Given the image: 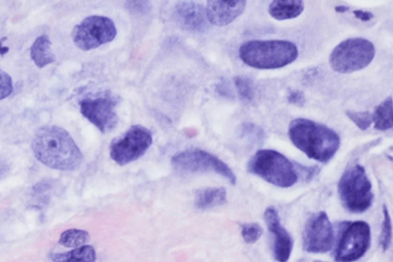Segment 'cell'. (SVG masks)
Here are the masks:
<instances>
[{"mask_svg": "<svg viewBox=\"0 0 393 262\" xmlns=\"http://www.w3.org/2000/svg\"><path fill=\"white\" fill-rule=\"evenodd\" d=\"M32 148L35 158L50 168L74 171L82 164L80 148L70 134L59 126L40 129L33 138Z\"/></svg>", "mask_w": 393, "mask_h": 262, "instance_id": "6da1fadb", "label": "cell"}, {"mask_svg": "<svg viewBox=\"0 0 393 262\" xmlns=\"http://www.w3.org/2000/svg\"><path fill=\"white\" fill-rule=\"evenodd\" d=\"M292 143L307 157L327 164L339 150L340 137L328 126L307 119H296L289 126Z\"/></svg>", "mask_w": 393, "mask_h": 262, "instance_id": "7a4b0ae2", "label": "cell"}, {"mask_svg": "<svg viewBox=\"0 0 393 262\" xmlns=\"http://www.w3.org/2000/svg\"><path fill=\"white\" fill-rule=\"evenodd\" d=\"M240 58L247 66L258 69H277L298 58L297 46L287 40H249L239 49Z\"/></svg>", "mask_w": 393, "mask_h": 262, "instance_id": "3957f363", "label": "cell"}, {"mask_svg": "<svg viewBox=\"0 0 393 262\" xmlns=\"http://www.w3.org/2000/svg\"><path fill=\"white\" fill-rule=\"evenodd\" d=\"M247 171L283 189L294 186L299 178L295 164L271 150L257 151L248 162Z\"/></svg>", "mask_w": 393, "mask_h": 262, "instance_id": "277c9868", "label": "cell"}, {"mask_svg": "<svg viewBox=\"0 0 393 262\" xmlns=\"http://www.w3.org/2000/svg\"><path fill=\"white\" fill-rule=\"evenodd\" d=\"M338 193L342 205L349 212L360 214L373 204V186L365 168L360 165L346 170L338 183Z\"/></svg>", "mask_w": 393, "mask_h": 262, "instance_id": "5b68a950", "label": "cell"}, {"mask_svg": "<svg viewBox=\"0 0 393 262\" xmlns=\"http://www.w3.org/2000/svg\"><path fill=\"white\" fill-rule=\"evenodd\" d=\"M375 55L373 42L363 38H350L334 48L330 56V64L337 73H352L367 67Z\"/></svg>", "mask_w": 393, "mask_h": 262, "instance_id": "8992f818", "label": "cell"}, {"mask_svg": "<svg viewBox=\"0 0 393 262\" xmlns=\"http://www.w3.org/2000/svg\"><path fill=\"white\" fill-rule=\"evenodd\" d=\"M174 168L183 173L214 172L235 186L237 176L233 170L216 155L200 148H190L174 155L171 160Z\"/></svg>", "mask_w": 393, "mask_h": 262, "instance_id": "52a82bcc", "label": "cell"}, {"mask_svg": "<svg viewBox=\"0 0 393 262\" xmlns=\"http://www.w3.org/2000/svg\"><path fill=\"white\" fill-rule=\"evenodd\" d=\"M152 144L151 131L141 125H135L112 141L110 157L119 166H126L144 157Z\"/></svg>", "mask_w": 393, "mask_h": 262, "instance_id": "ba28073f", "label": "cell"}, {"mask_svg": "<svg viewBox=\"0 0 393 262\" xmlns=\"http://www.w3.org/2000/svg\"><path fill=\"white\" fill-rule=\"evenodd\" d=\"M117 34V27L111 19L90 16L74 28L72 39L76 47L90 51L112 42Z\"/></svg>", "mask_w": 393, "mask_h": 262, "instance_id": "9c48e42d", "label": "cell"}, {"mask_svg": "<svg viewBox=\"0 0 393 262\" xmlns=\"http://www.w3.org/2000/svg\"><path fill=\"white\" fill-rule=\"evenodd\" d=\"M371 241L370 226L366 222L348 223L340 239L335 260L353 262L360 259L368 251Z\"/></svg>", "mask_w": 393, "mask_h": 262, "instance_id": "30bf717a", "label": "cell"}, {"mask_svg": "<svg viewBox=\"0 0 393 262\" xmlns=\"http://www.w3.org/2000/svg\"><path fill=\"white\" fill-rule=\"evenodd\" d=\"M117 103V98L109 94L87 98L80 103L81 112L85 119L105 134L115 129L118 123Z\"/></svg>", "mask_w": 393, "mask_h": 262, "instance_id": "8fae6325", "label": "cell"}, {"mask_svg": "<svg viewBox=\"0 0 393 262\" xmlns=\"http://www.w3.org/2000/svg\"><path fill=\"white\" fill-rule=\"evenodd\" d=\"M303 249L309 253L330 252L334 242L332 223L325 211L313 214L307 222L303 235Z\"/></svg>", "mask_w": 393, "mask_h": 262, "instance_id": "7c38bea8", "label": "cell"}, {"mask_svg": "<svg viewBox=\"0 0 393 262\" xmlns=\"http://www.w3.org/2000/svg\"><path fill=\"white\" fill-rule=\"evenodd\" d=\"M264 219L269 232L273 236V250L275 259L278 262H287L290 258L294 240L281 221L277 210L269 207L264 212Z\"/></svg>", "mask_w": 393, "mask_h": 262, "instance_id": "4fadbf2b", "label": "cell"}, {"mask_svg": "<svg viewBox=\"0 0 393 262\" xmlns=\"http://www.w3.org/2000/svg\"><path fill=\"white\" fill-rule=\"evenodd\" d=\"M174 17L181 27L194 33H204L209 28L206 9L194 2H182L176 6Z\"/></svg>", "mask_w": 393, "mask_h": 262, "instance_id": "5bb4252c", "label": "cell"}, {"mask_svg": "<svg viewBox=\"0 0 393 262\" xmlns=\"http://www.w3.org/2000/svg\"><path fill=\"white\" fill-rule=\"evenodd\" d=\"M247 2L244 0L238 1H220L210 0L207 2L206 14L207 19L213 25L225 26L242 15L246 10Z\"/></svg>", "mask_w": 393, "mask_h": 262, "instance_id": "9a60e30c", "label": "cell"}, {"mask_svg": "<svg viewBox=\"0 0 393 262\" xmlns=\"http://www.w3.org/2000/svg\"><path fill=\"white\" fill-rule=\"evenodd\" d=\"M305 9L301 0H276L269 6V15L276 20L297 18Z\"/></svg>", "mask_w": 393, "mask_h": 262, "instance_id": "2e32d148", "label": "cell"}, {"mask_svg": "<svg viewBox=\"0 0 393 262\" xmlns=\"http://www.w3.org/2000/svg\"><path fill=\"white\" fill-rule=\"evenodd\" d=\"M227 193L223 187H209L196 191L194 204L198 209L206 210L226 203Z\"/></svg>", "mask_w": 393, "mask_h": 262, "instance_id": "e0dca14e", "label": "cell"}, {"mask_svg": "<svg viewBox=\"0 0 393 262\" xmlns=\"http://www.w3.org/2000/svg\"><path fill=\"white\" fill-rule=\"evenodd\" d=\"M31 59L35 66L42 69L56 61L52 42L48 35H42L33 42L31 48Z\"/></svg>", "mask_w": 393, "mask_h": 262, "instance_id": "ac0fdd59", "label": "cell"}, {"mask_svg": "<svg viewBox=\"0 0 393 262\" xmlns=\"http://www.w3.org/2000/svg\"><path fill=\"white\" fill-rule=\"evenodd\" d=\"M56 262H96L97 252L92 245H83L66 253L53 254Z\"/></svg>", "mask_w": 393, "mask_h": 262, "instance_id": "d6986e66", "label": "cell"}, {"mask_svg": "<svg viewBox=\"0 0 393 262\" xmlns=\"http://www.w3.org/2000/svg\"><path fill=\"white\" fill-rule=\"evenodd\" d=\"M373 117L375 129L380 131H387L392 128L393 112L392 98L389 97L376 108Z\"/></svg>", "mask_w": 393, "mask_h": 262, "instance_id": "ffe728a7", "label": "cell"}, {"mask_svg": "<svg viewBox=\"0 0 393 262\" xmlns=\"http://www.w3.org/2000/svg\"><path fill=\"white\" fill-rule=\"evenodd\" d=\"M90 238L88 232L72 229L63 232L61 234L59 243L67 247H78L85 245Z\"/></svg>", "mask_w": 393, "mask_h": 262, "instance_id": "44dd1931", "label": "cell"}, {"mask_svg": "<svg viewBox=\"0 0 393 262\" xmlns=\"http://www.w3.org/2000/svg\"><path fill=\"white\" fill-rule=\"evenodd\" d=\"M234 83L240 96L247 103L253 102L255 96L253 81L245 76H235Z\"/></svg>", "mask_w": 393, "mask_h": 262, "instance_id": "7402d4cb", "label": "cell"}, {"mask_svg": "<svg viewBox=\"0 0 393 262\" xmlns=\"http://www.w3.org/2000/svg\"><path fill=\"white\" fill-rule=\"evenodd\" d=\"M346 115L358 128L362 131L367 130L371 124H373V117L371 112H356L352 110H346Z\"/></svg>", "mask_w": 393, "mask_h": 262, "instance_id": "603a6c76", "label": "cell"}, {"mask_svg": "<svg viewBox=\"0 0 393 262\" xmlns=\"http://www.w3.org/2000/svg\"><path fill=\"white\" fill-rule=\"evenodd\" d=\"M262 233L263 229L259 224L246 223L242 225V236L247 244L256 243Z\"/></svg>", "mask_w": 393, "mask_h": 262, "instance_id": "cb8c5ba5", "label": "cell"}, {"mask_svg": "<svg viewBox=\"0 0 393 262\" xmlns=\"http://www.w3.org/2000/svg\"><path fill=\"white\" fill-rule=\"evenodd\" d=\"M383 222L381 236V245L384 251L389 249L392 238V223L388 209L383 205Z\"/></svg>", "mask_w": 393, "mask_h": 262, "instance_id": "d4e9b609", "label": "cell"}, {"mask_svg": "<svg viewBox=\"0 0 393 262\" xmlns=\"http://www.w3.org/2000/svg\"><path fill=\"white\" fill-rule=\"evenodd\" d=\"M242 137H247L250 141H256V143H260L265 137L260 127L251 123H246L242 125Z\"/></svg>", "mask_w": 393, "mask_h": 262, "instance_id": "484cf974", "label": "cell"}, {"mask_svg": "<svg viewBox=\"0 0 393 262\" xmlns=\"http://www.w3.org/2000/svg\"><path fill=\"white\" fill-rule=\"evenodd\" d=\"M13 85L9 74L0 69V101L8 97L12 93Z\"/></svg>", "mask_w": 393, "mask_h": 262, "instance_id": "4316f807", "label": "cell"}, {"mask_svg": "<svg viewBox=\"0 0 393 262\" xmlns=\"http://www.w3.org/2000/svg\"><path fill=\"white\" fill-rule=\"evenodd\" d=\"M295 166L299 174V176L303 175L306 181H310L314 178L319 172V168L317 166H304L301 164L295 162Z\"/></svg>", "mask_w": 393, "mask_h": 262, "instance_id": "83f0119b", "label": "cell"}, {"mask_svg": "<svg viewBox=\"0 0 393 262\" xmlns=\"http://www.w3.org/2000/svg\"><path fill=\"white\" fill-rule=\"evenodd\" d=\"M287 101L290 104L297 107H303L306 104V96L302 91L292 90L287 96Z\"/></svg>", "mask_w": 393, "mask_h": 262, "instance_id": "f1b7e54d", "label": "cell"}, {"mask_svg": "<svg viewBox=\"0 0 393 262\" xmlns=\"http://www.w3.org/2000/svg\"><path fill=\"white\" fill-rule=\"evenodd\" d=\"M126 7L128 10L137 13H146L149 11L150 6L147 2L144 1H133L127 2Z\"/></svg>", "mask_w": 393, "mask_h": 262, "instance_id": "f546056e", "label": "cell"}, {"mask_svg": "<svg viewBox=\"0 0 393 262\" xmlns=\"http://www.w3.org/2000/svg\"><path fill=\"white\" fill-rule=\"evenodd\" d=\"M217 90L219 94L224 97L233 98L234 96L231 88L226 81L219 84Z\"/></svg>", "mask_w": 393, "mask_h": 262, "instance_id": "4dcf8cb0", "label": "cell"}, {"mask_svg": "<svg viewBox=\"0 0 393 262\" xmlns=\"http://www.w3.org/2000/svg\"><path fill=\"white\" fill-rule=\"evenodd\" d=\"M353 14L356 18L360 19L362 22H368V21H370L375 17L374 13L360 10H354Z\"/></svg>", "mask_w": 393, "mask_h": 262, "instance_id": "1f68e13d", "label": "cell"}, {"mask_svg": "<svg viewBox=\"0 0 393 262\" xmlns=\"http://www.w3.org/2000/svg\"><path fill=\"white\" fill-rule=\"evenodd\" d=\"M8 171V166H7L3 161L0 159V180H2Z\"/></svg>", "mask_w": 393, "mask_h": 262, "instance_id": "d6a6232c", "label": "cell"}, {"mask_svg": "<svg viewBox=\"0 0 393 262\" xmlns=\"http://www.w3.org/2000/svg\"><path fill=\"white\" fill-rule=\"evenodd\" d=\"M6 39H7L6 37H3L1 40H0V55H1L6 54L9 51L8 47L3 46V42Z\"/></svg>", "mask_w": 393, "mask_h": 262, "instance_id": "836d02e7", "label": "cell"}, {"mask_svg": "<svg viewBox=\"0 0 393 262\" xmlns=\"http://www.w3.org/2000/svg\"><path fill=\"white\" fill-rule=\"evenodd\" d=\"M335 10L339 13H345L349 10V8L346 6H338L335 7Z\"/></svg>", "mask_w": 393, "mask_h": 262, "instance_id": "e575fe53", "label": "cell"}]
</instances>
